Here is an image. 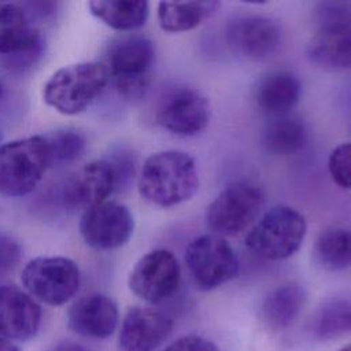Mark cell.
<instances>
[{"label": "cell", "mask_w": 351, "mask_h": 351, "mask_svg": "<svg viewBox=\"0 0 351 351\" xmlns=\"http://www.w3.org/2000/svg\"><path fill=\"white\" fill-rule=\"evenodd\" d=\"M51 156L43 134L0 144V195L22 197L33 192L48 169Z\"/></svg>", "instance_id": "obj_3"}, {"label": "cell", "mask_w": 351, "mask_h": 351, "mask_svg": "<svg viewBox=\"0 0 351 351\" xmlns=\"http://www.w3.org/2000/svg\"><path fill=\"white\" fill-rule=\"evenodd\" d=\"M115 188L117 178L111 163L96 159L71 174L64 184L63 197L69 206L86 210L106 202Z\"/></svg>", "instance_id": "obj_15"}, {"label": "cell", "mask_w": 351, "mask_h": 351, "mask_svg": "<svg viewBox=\"0 0 351 351\" xmlns=\"http://www.w3.org/2000/svg\"><path fill=\"white\" fill-rule=\"evenodd\" d=\"M302 95V84L288 70H274L262 75L255 86L254 97L261 110L281 117L296 106Z\"/></svg>", "instance_id": "obj_19"}, {"label": "cell", "mask_w": 351, "mask_h": 351, "mask_svg": "<svg viewBox=\"0 0 351 351\" xmlns=\"http://www.w3.org/2000/svg\"><path fill=\"white\" fill-rule=\"evenodd\" d=\"M154 60L155 47L149 38L126 34L108 44L101 63L119 93L128 99H137L149 85V70Z\"/></svg>", "instance_id": "obj_6"}, {"label": "cell", "mask_w": 351, "mask_h": 351, "mask_svg": "<svg viewBox=\"0 0 351 351\" xmlns=\"http://www.w3.org/2000/svg\"><path fill=\"white\" fill-rule=\"evenodd\" d=\"M328 170L340 188L351 189V141L335 147L328 158Z\"/></svg>", "instance_id": "obj_27"}, {"label": "cell", "mask_w": 351, "mask_h": 351, "mask_svg": "<svg viewBox=\"0 0 351 351\" xmlns=\"http://www.w3.org/2000/svg\"><path fill=\"white\" fill-rule=\"evenodd\" d=\"M110 74L101 62H78L56 70L43 86L47 106L63 115L85 111L103 93Z\"/></svg>", "instance_id": "obj_2"}, {"label": "cell", "mask_w": 351, "mask_h": 351, "mask_svg": "<svg viewBox=\"0 0 351 351\" xmlns=\"http://www.w3.org/2000/svg\"><path fill=\"white\" fill-rule=\"evenodd\" d=\"M339 351H351V344H347L346 347H343V348H340Z\"/></svg>", "instance_id": "obj_33"}, {"label": "cell", "mask_w": 351, "mask_h": 351, "mask_svg": "<svg viewBox=\"0 0 351 351\" xmlns=\"http://www.w3.org/2000/svg\"><path fill=\"white\" fill-rule=\"evenodd\" d=\"M307 141V128L295 117H276L265 125L261 134L263 149L273 156L295 155L306 147Z\"/></svg>", "instance_id": "obj_21"}, {"label": "cell", "mask_w": 351, "mask_h": 351, "mask_svg": "<svg viewBox=\"0 0 351 351\" xmlns=\"http://www.w3.org/2000/svg\"><path fill=\"white\" fill-rule=\"evenodd\" d=\"M52 166L64 165L78 159L85 149L84 136L71 128H60L43 134Z\"/></svg>", "instance_id": "obj_26"}, {"label": "cell", "mask_w": 351, "mask_h": 351, "mask_svg": "<svg viewBox=\"0 0 351 351\" xmlns=\"http://www.w3.org/2000/svg\"><path fill=\"white\" fill-rule=\"evenodd\" d=\"M351 330V303L333 299L324 303L313 321V332L321 340L340 337Z\"/></svg>", "instance_id": "obj_25"}, {"label": "cell", "mask_w": 351, "mask_h": 351, "mask_svg": "<svg viewBox=\"0 0 351 351\" xmlns=\"http://www.w3.org/2000/svg\"><path fill=\"white\" fill-rule=\"evenodd\" d=\"M181 281V267L177 256L165 248H156L143 255L129 274L130 291L147 303H160L171 298Z\"/></svg>", "instance_id": "obj_11"}, {"label": "cell", "mask_w": 351, "mask_h": 351, "mask_svg": "<svg viewBox=\"0 0 351 351\" xmlns=\"http://www.w3.org/2000/svg\"><path fill=\"white\" fill-rule=\"evenodd\" d=\"M117 303L107 295L90 293L71 304L67 322L71 330L89 339H107L118 325Z\"/></svg>", "instance_id": "obj_18"}, {"label": "cell", "mask_w": 351, "mask_h": 351, "mask_svg": "<svg viewBox=\"0 0 351 351\" xmlns=\"http://www.w3.org/2000/svg\"><path fill=\"white\" fill-rule=\"evenodd\" d=\"M163 351H219V350L213 341L202 336L188 335L174 340Z\"/></svg>", "instance_id": "obj_29"}, {"label": "cell", "mask_w": 351, "mask_h": 351, "mask_svg": "<svg viewBox=\"0 0 351 351\" xmlns=\"http://www.w3.org/2000/svg\"><path fill=\"white\" fill-rule=\"evenodd\" d=\"M317 32L307 45L311 63L325 70L351 69V7L344 3L319 4Z\"/></svg>", "instance_id": "obj_5"}, {"label": "cell", "mask_w": 351, "mask_h": 351, "mask_svg": "<svg viewBox=\"0 0 351 351\" xmlns=\"http://www.w3.org/2000/svg\"><path fill=\"white\" fill-rule=\"evenodd\" d=\"M0 351H19V350L10 340L0 337Z\"/></svg>", "instance_id": "obj_32"}, {"label": "cell", "mask_w": 351, "mask_h": 351, "mask_svg": "<svg viewBox=\"0 0 351 351\" xmlns=\"http://www.w3.org/2000/svg\"><path fill=\"white\" fill-rule=\"evenodd\" d=\"M0 138H1V134H0Z\"/></svg>", "instance_id": "obj_35"}, {"label": "cell", "mask_w": 351, "mask_h": 351, "mask_svg": "<svg viewBox=\"0 0 351 351\" xmlns=\"http://www.w3.org/2000/svg\"><path fill=\"white\" fill-rule=\"evenodd\" d=\"M21 247L15 239L0 232V276L11 271L19 262Z\"/></svg>", "instance_id": "obj_28"}, {"label": "cell", "mask_w": 351, "mask_h": 351, "mask_svg": "<svg viewBox=\"0 0 351 351\" xmlns=\"http://www.w3.org/2000/svg\"><path fill=\"white\" fill-rule=\"evenodd\" d=\"M89 12L108 27L118 32H133L144 26L149 5L144 0H92Z\"/></svg>", "instance_id": "obj_22"}, {"label": "cell", "mask_w": 351, "mask_h": 351, "mask_svg": "<svg viewBox=\"0 0 351 351\" xmlns=\"http://www.w3.org/2000/svg\"><path fill=\"white\" fill-rule=\"evenodd\" d=\"M307 233L304 217L291 206H276L266 211L245 237V247L267 261L292 256Z\"/></svg>", "instance_id": "obj_4"}, {"label": "cell", "mask_w": 351, "mask_h": 351, "mask_svg": "<svg viewBox=\"0 0 351 351\" xmlns=\"http://www.w3.org/2000/svg\"><path fill=\"white\" fill-rule=\"evenodd\" d=\"M218 7V1H162L158 5L159 26L167 33L186 32L199 26Z\"/></svg>", "instance_id": "obj_23"}, {"label": "cell", "mask_w": 351, "mask_h": 351, "mask_svg": "<svg viewBox=\"0 0 351 351\" xmlns=\"http://www.w3.org/2000/svg\"><path fill=\"white\" fill-rule=\"evenodd\" d=\"M44 38L25 8L0 4V64L12 74L32 70L43 58Z\"/></svg>", "instance_id": "obj_7"}, {"label": "cell", "mask_w": 351, "mask_h": 351, "mask_svg": "<svg viewBox=\"0 0 351 351\" xmlns=\"http://www.w3.org/2000/svg\"><path fill=\"white\" fill-rule=\"evenodd\" d=\"M195 159L182 151L167 149L145 159L138 174V192L158 207H173L195 196L199 189Z\"/></svg>", "instance_id": "obj_1"}, {"label": "cell", "mask_w": 351, "mask_h": 351, "mask_svg": "<svg viewBox=\"0 0 351 351\" xmlns=\"http://www.w3.org/2000/svg\"><path fill=\"white\" fill-rule=\"evenodd\" d=\"M41 324L38 303L15 285H0V337L29 340Z\"/></svg>", "instance_id": "obj_17"}, {"label": "cell", "mask_w": 351, "mask_h": 351, "mask_svg": "<svg viewBox=\"0 0 351 351\" xmlns=\"http://www.w3.org/2000/svg\"><path fill=\"white\" fill-rule=\"evenodd\" d=\"M51 351H89V350H86L85 347H82L78 343H74V341H70V340H64V341H60L56 346H53Z\"/></svg>", "instance_id": "obj_31"}, {"label": "cell", "mask_w": 351, "mask_h": 351, "mask_svg": "<svg viewBox=\"0 0 351 351\" xmlns=\"http://www.w3.org/2000/svg\"><path fill=\"white\" fill-rule=\"evenodd\" d=\"M210 118L211 108L207 97L188 86L169 92L156 112L158 123L177 136H195L203 132Z\"/></svg>", "instance_id": "obj_13"}, {"label": "cell", "mask_w": 351, "mask_h": 351, "mask_svg": "<svg viewBox=\"0 0 351 351\" xmlns=\"http://www.w3.org/2000/svg\"><path fill=\"white\" fill-rule=\"evenodd\" d=\"M306 299V291L300 284H281L265 298L261 307L262 321L270 329H285L298 318Z\"/></svg>", "instance_id": "obj_20"}, {"label": "cell", "mask_w": 351, "mask_h": 351, "mask_svg": "<svg viewBox=\"0 0 351 351\" xmlns=\"http://www.w3.org/2000/svg\"><path fill=\"white\" fill-rule=\"evenodd\" d=\"M27 15L32 18L34 22L36 19L44 21L51 18L56 12V3L53 1H30V3H23L21 4Z\"/></svg>", "instance_id": "obj_30"}, {"label": "cell", "mask_w": 351, "mask_h": 351, "mask_svg": "<svg viewBox=\"0 0 351 351\" xmlns=\"http://www.w3.org/2000/svg\"><path fill=\"white\" fill-rule=\"evenodd\" d=\"M21 281L36 302L62 306L77 293L81 271L67 256H37L25 265Z\"/></svg>", "instance_id": "obj_8"}, {"label": "cell", "mask_w": 351, "mask_h": 351, "mask_svg": "<svg viewBox=\"0 0 351 351\" xmlns=\"http://www.w3.org/2000/svg\"><path fill=\"white\" fill-rule=\"evenodd\" d=\"M315 261L326 270L341 271L351 267V230L328 228L319 233L314 245Z\"/></svg>", "instance_id": "obj_24"}, {"label": "cell", "mask_w": 351, "mask_h": 351, "mask_svg": "<svg viewBox=\"0 0 351 351\" xmlns=\"http://www.w3.org/2000/svg\"><path fill=\"white\" fill-rule=\"evenodd\" d=\"M262 191L247 182L228 185L207 207L206 222L213 234L233 237L244 232L263 207Z\"/></svg>", "instance_id": "obj_10"}, {"label": "cell", "mask_w": 351, "mask_h": 351, "mask_svg": "<svg viewBox=\"0 0 351 351\" xmlns=\"http://www.w3.org/2000/svg\"><path fill=\"white\" fill-rule=\"evenodd\" d=\"M3 90H4V88H3V82L0 80V101H1V97H3Z\"/></svg>", "instance_id": "obj_34"}, {"label": "cell", "mask_w": 351, "mask_h": 351, "mask_svg": "<svg viewBox=\"0 0 351 351\" xmlns=\"http://www.w3.org/2000/svg\"><path fill=\"white\" fill-rule=\"evenodd\" d=\"M171 319L152 307H132L128 310L119 330L122 351H155L169 337Z\"/></svg>", "instance_id": "obj_16"}, {"label": "cell", "mask_w": 351, "mask_h": 351, "mask_svg": "<svg viewBox=\"0 0 351 351\" xmlns=\"http://www.w3.org/2000/svg\"><path fill=\"white\" fill-rule=\"evenodd\" d=\"M226 40L237 53L261 60L271 56L278 49L281 29L266 16L241 15L229 22Z\"/></svg>", "instance_id": "obj_14"}, {"label": "cell", "mask_w": 351, "mask_h": 351, "mask_svg": "<svg viewBox=\"0 0 351 351\" xmlns=\"http://www.w3.org/2000/svg\"><path fill=\"white\" fill-rule=\"evenodd\" d=\"M78 228L86 245L97 251H111L130 240L134 218L125 204L106 200L84 210Z\"/></svg>", "instance_id": "obj_12"}, {"label": "cell", "mask_w": 351, "mask_h": 351, "mask_svg": "<svg viewBox=\"0 0 351 351\" xmlns=\"http://www.w3.org/2000/svg\"><path fill=\"white\" fill-rule=\"evenodd\" d=\"M185 265L193 284L202 291L215 289L239 273V258L221 236L203 234L185 248Z\"/></svg>", "instance_id": "obj_9"}]
</instances>
